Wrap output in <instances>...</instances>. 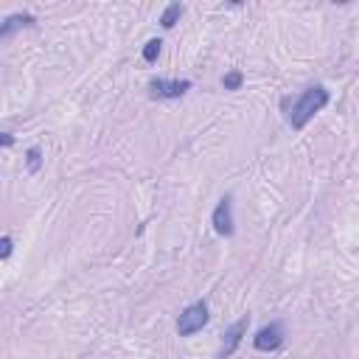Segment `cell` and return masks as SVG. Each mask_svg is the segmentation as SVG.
<instances>
[{"mask_svg": "<svg viewBox=\"0 0 359 359\" xmlns=\"http://www.w3.org/2000/svg\"><path fill=\"white\" fill-rule=\"evenodd\" d=\"M326 104H329V90H326V87H323V85L306 87V90L301 93V98H295L292 110H290V124H292V129H303Z\"/></svg>", "mask_w": 359, "mask_h": 359, "instance_id": "1", "label": "cell"}, {"mask_svg": "<svg viewBox=\"0 0 359 359\" xmlns=\"http://www.w3.org/2000/svg\"><path fill=\"white\" fill-rule=\"evenodd\" d=\"M208 303L205 301H197V303H191L188 309H183L180 312V317H177V334L180 337H191V334H197L205 323H208Z\"/></svg>", "mask_w": 359, "mask_h": 359, "instance_id": "2", "label": "cell"}, {"mask_svg": "<svg viewBox=\"0 0 359 359\" xmlns=\"http://www.w3.org/2000/svg\"><path fill=\"white\" fill-rule=\"evenodd\" d=\"M213 228L219 236H233V197L225 194L219 205L213 208Z\"/></svg>", "mask_w": 359, "mask_h": 359, "instance_id": "3", "label": "cell"}, {"mask_svg": "<svg viewBox=\"0 0 359 359\" xmlns=\"http://www.w3.org/2000/svg\"><path fill=\"white\" fill-rule=\"evenodd\" d=\"M186 90H191V82H188V79H180V82L152 79V82H149V96H152V98H180Z\"/></svg>", "mask_w": 359, "mask_h": 359, "instance_id": "4", "label": "cell"}, {"mask_svg": "<svg viewBox=\"0 0 359 359\" xmlns=\"http://www.w3.org/2000/svg\"><path fill=\"white\" fill-rule=\"evenodd\" d=\"M283 326L281 323H270V326H264L256 337H253V345L259 348V351H278L281 345H283Z\"/></svg>", "mask_w": 359, "mask_h": 359, "instance_id": "5", "label": "cell"}, {"mask_svg": "<svg viewBox=\"0 0 359 359\" xmlns=\"http://www.w3.org/2000/svg\"><path fill=\"white\" fill-rule=\"evenodd\" d=\"M247 326H250V317L244 314L241 320H236L233 326L228 329V334H225V342H222V348H219V359H228V356H233V351L239 348V342H241V337H244Z\"/></svg>", "mask_w": 359, "mask_h": 359, "instance_id": "6", "label": "cell"}, {"mask_svg": "<svg viewBox=\"0 0 359 359\" xmlns=\"http://www.w3.org/2000/svg\"><path fill=\"white\" fill-rule=\"evenodd\" d=\"M34 23H37V17H34V14H9L3 23H0V40H9L14 31L28 28Z\"/></svg>", "mask_w": 359, "mask_h": 359, "instance_id": "7", "label": "cell"}, {"mask_svg": "<svg viewBox=\"0 0 359 359\" xmlns=\"http://www.w3.org/2000/svg\"><path fill=\"white\" fill-rule=\"evenodd\" d=\"M183 12H186L183 3H171V6H166V12L160 14V25H163V28H174V23L183 17Z\"/></svg>", "mask_w": 359, "mask_h": 359, "instance_id": "8", "label": "cell"}, {"mask_svg": "<svg viewBox=\"0 0 359 359\" xmlns=\"http://www.w3.org/2000/svg\"><path fill=\"white\" fill-rule=\"evenodd\" d=\"M241 82H244V74H241V70H233V74L222 76V85H225V90H239V87H241Z\"/></svg>", "mask_w": 359, "mask_h": 359, "instance_id": "9", "label": "cell"}, {"mask_svg": "<svg viewBox=\"0 0 359 359\" xmlns=\"http://www.w3.org/2000/svg\"><path fill=\"white\" fill-rule=\"evenodd\" d=\"M160 45H163L160 40H149V43H146V48H143V59H146L149 65H152V62L160 56Z\"/></svg>", "mask_w": 359, "mask_h": 359, "instance_id": "10", "label": "cell"}, {"mask_svg": "<svg viewBox=\"0 0 359 359\" xmlns=\"http://www.w3.org/2000/svg\"><path fill=\"white\" fill-rule=\"evenodd\" d=\"M28 171H37L40 168V149L37 146H34V149H28Z\"/></svg>", "mask_w": 359, "mask_h": 359, "instance_id": "11", "label": "cell"}, {"mask_svg": "<svg viewBox=\"0 0 359 359\" xmlns=\"http://www.w3.org/2000/svg\"><path fill=\"white\" fill-rule=\"evenodd\" d=\"M14 250V241L12 239H0V259H9Z\"/></svg>", "mask_w": 359, "mask_h": 359, "instance_id": "12", "label": "cell"}, {"mask_svg": "<svg viewBox=\"0 0 359 359\" xmlns=\"http://www.w3.org/2000/svg\"><path fill=\"white\" fill-rule=\"evenodd\" d=\"M12 143H14V138H12V135L0 132V146H12Z\"/></svg>", "mask_w": 359, "mask_h": 359, "instance_id": "13", "label": "cell"}]
</instances>
